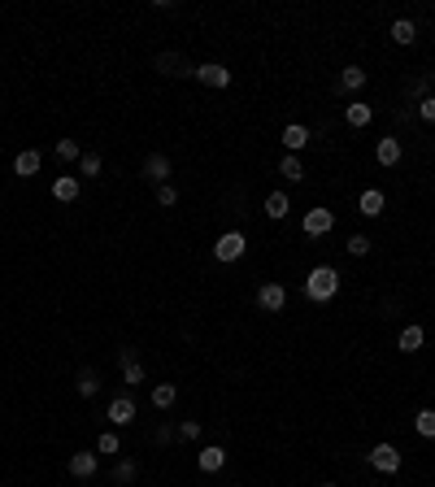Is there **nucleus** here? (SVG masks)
Segmentation results:
<instances>
[{
	"instance_id": "obj_23",
	"label": "nucleus",
	"mask_w": 435,
	"mask_h": 487,
	"mask_svg": "<svg viewBox=\"0 0 435 487\" xmlns=\"http://www.w3.org/2000/svg\"><path fill=\"white\" fill-rule=\"evenodd\" d=\"M174 396H179V387H174V383H157L153 387V404H157V409H170Z\"/></svg>"
},
{
	"instance_id": "obj_31",
	"label": "nucleus",
	"mask_w": 435,
	"mask_h": 487,
	"mask_svg": "<svg viewBox=\"0 0 435 487\" xmlns=\"http://www.w3.org/2000/svg\"><path fill=\"white\" fill-rule=\"evenodd\" d=\"M179 440H201V422H196V418L179 422Z\"/></svg>"
},
{
	"instance_id": "obj_17",
	"label": "nucleus",
	"mask_w": 435,
	"mask_h": 487,
	"mask_svg": "<svg viewBox=\"0 0 435 487\" xmlns=\"http://www.w3.org/2000/svg\"><path fill=\"white\" fill-rule=\"evenodd\" d=\"M375 157H379V166H388V170H392L396 161H400V139H392V135H388V139H379Z\"/></svg>"
},
{
	"instance_id": "obj_6",
	"label": "nucleus",
	"mask_w": 435,
	"mask_h": 487,
	"mask_svg": "<svg viewBox=\"0 0 435 487\" xmlns=\"http://www.w3.org/2000/svg\"><path fill=\"white\" fill-rule=\"evenodd\" d=\"M196 78H201L205 87H227L231 83V70L218 66V61H205V66H196Z\"/></svg>"
},
{
	"instance_id": "obj_28",
	"label": "nucleus",
	"mask_w": 435,
	"mask_h": 487,
	"mask_svg": "<svg viewBox=\"0 0 435 487\" xmlns=\"http://www.w3.org/2000/svg\"><path fill=\"white\" fill-rule=\"evenodd\" d=\"M122 379H126V383H131V387H139L144 379H148V370H144L139 361H131V366H122Z\"/></svg>"
},
{
	"instance_id": "obj_13",
	"label": "nucleus",
	"mask_w": 435,
	"mask_h": 487,
	"mask_svg": "<svg viewBox=\"0 0 435 487\" xmlns=\"http://www.w3.org/2000/svg\"><path fill=\"white\" fill-rule=\"evenodd\" d=\"M305 144H309V131H305L300 122H287V126H283V148H287V153H300Z\"/></svg>"
},
{
	"instance_id": "obj_11",
	"label": "nucleus",
	"mask_w": 435,
	"mask_h": 487,
	"mask_svg": "<svg viewBox=\"0 0 435 487\" xmlns=\"http://www.w3.org/2000/svg\"><path fill=\"white\" fill-rule=\"evenodd\" d=\"M357 209H361V214H366V218H379V214H383V209H388V196H383V191H379V187H370V191H361V200H357Z\"/></svg>"
},
{
	"instance_id": "obj_19",
	"label": "nucleus",
	"mask_w": 435,
	"mask_h": 487,
	"mask_svg": "<svg viewBox=\"0 0 435 487\" xmlns=\"http://www.w3.org/2000/svg\"><path fill=\"white\" fill-rule=\"evenodd\" d=\"M392 40H396L400 48H409V44L418 40V26H413L409 18H396V22H392Z\"/></svg>"
},
{
	"instance_id": "obj_33",
	"label": "nucleus",
	"mask_w": 435,
	"mask_h": 487,
	"mask_svg": "<svg viewBox=\"0 0 435 487\" xmlns=\"http://www.w3.org/2000/svg\"><path fill=\"white\" fill-rule=\"evenodd\" d=\"M174 200H179V191H174L170 183H161V187H157V205H166V209H170Z\"/></svg>"
},
{
	"instance_id": "obj_9",
	"label": "nucleus",
	"mask_w": 435,
	"mask_h": 487,
	"mask_svg": "<svg viewBox=\"0 0 435 487\" xmlns=\"http://www.w3.org/2000/svg\"><path fill=\"white\" fill-rule=\"evenodd\" d=\"M144 178H148V183H166V178H170V157H161V153H153L148 161H144Z\"/></svg>"
},
{
	"instance_id": "obj_20",
	"label": "nucleus",
	"mask_w": 435,
	"mask_h": 487,
	"mask_svg": "<svg viewBox=\"0 0 435 487\" xmlns=\"http://www.w3.org/2000/svg\"><path fill=\"white\" fill-rule=\"evenodd\" d=\"M279 174L287 178V183H300V178H305V166H300V157H296V153H287V157L279 161Z\"/></svg>"
},
{
	"instance_id": "obj_25",
	"label": "nucleus",
	"mask_w": 435,
	"mask_h": 487,
	"mask_svg": "<svg viewBox=\"0 0 435 487\" xmlns=\"http://www.w3.org/2000/svg\"><path fill=\"white\" fill-rule=\"evenodd\" d=\"M114 483H118V487H131V483H135V461H118V465H114Z\"/></svg>"
},
{
	"instance_id": "obj_15",
	"label": "nucleus",
	"mask_w": 435,
	"mask_h": 487,
	"mask_svg": "<svg viewBox=\"0 0 435 487\" xmlns=\"http://www.w3.org/2000/svg\"><path fill=\"white\" fill-rule=\"evenodd\" d=\"M287 209H292V200H287V191H270V196H266V218L283 222V218H287Z\"/></svg>"
},
{
	"instance_id": "obj_32",
	"label": "nucleus",
	"mask_w": 435,
	"mask_h": 487,
	"mask_svg": "<svg viewBox=\"0 0 435 487\" xmlns=\"http://www.w3.org/2000/svg\"><path fill=\"white\" fill-rule=\"evenodd\" d=\"M418 118H423V122H435V96H423V101H418Z\"/></svg>"
},
{
	"instance_id": "obj_3",
	"label": "nucleus",
	"mask_w": 435,
	"mask_h": 487,
	"mask_svg": "<svg viewBox=\"0 0 435 487\" xmlns=\"http://www.w3.org/2000/svg\"><path fill=\"white\" fill-rule=\"evenodd\" d=\"M244 248H248V239L239 235V231H227V235H218L214 257H218V262H239V257H244Z\"/></svg>"
},
{
	"instance_id": "obj_12",
	"label": "nucleus",
	"mask_w": 435,
	"mask_h": 487,
	"mask_svg": "<svg viewBox=\"0 0 435 487\" xmlns=\"http://www.w3.org/2000/svg\"><path fill=\"white\" fill-rule=\"evenodd\" d=\"M96 465H101V457H96V452H74V457H70V475H74V479H92Z\"/></svg>"
},
{
	"instance_id": "obj_27",
	"label": "nucleus",
	"mask_w": 435,
	"mask_h": 487,
	"mask_svg": "<svg viewBox=\"0 0 435 487\" xmlns=\"http://www.w3.org/2000/svg\"><path fill=\"white\" fill-rule=\"evenodd\" d=\"M78 139H57V161H78Z\"/></svg>"
},
{
	"instance_id": "obj_5",
	"label": "nucleus",
	"mask_w": 435,
	"mask_h": 487,
	"mask_svg": "<svg viewBox=\"0 0 435 487\" xmlns=\"http://www.w3.org/2000/svg\"><path fill=\"white\" fill-rule=\"evenodd\" d=\"M257 305H262L266 314H283V309H287V291H283L279 283H266L262 291H257Z\"/></svg>"
},
{
	"instance_id": "obj_10",
	"label": "nucleus",
	"mask_w": 435,
	"mask_h": 487,
	"mask_svg": "<svg viewBox=\"0 0 435 487\" xmlns=\"http://www.w3.org/2000/svg\"><path fill=\"white\" fill-rule=\"evenodd\" d=\"M196 465L205 470V475H218L222 465H227V448H218V444H209V448H201V457H196Z\"/></svg>"
},
{
	"instance_id": "obj_22",
	"label": "nucleus",
	"mask_w": 435,
	"mask_h": 487,
	"mask_svg": "<svg viewBox=\"0 0 435 487\" xmlns=\"http://www.w3.org/2000/svg\"><path fill=\"white\" fill-rule=\"evenodd\" d=\"M361 87H366V70L361 66H348L340 74V92H361Z\"/></svg>"
},
{
	"instance_id": "obj_4",
	"label": "nucleus",
	"mask_w": 435,
	"mask_h": 487,
	"mask_svg": "<svg viewBox=\"0 0 435 487\" xmlns=\"http://www.w3.org/2000/svg\"><path fill=\"white\" fill-rule=\"evenodd\" d=\"M305 235H331V226H335V214H331V209H309V214H305Z\"/></svg>"
},
{
	"instance_id": "obj_1",
	"label": "nucleus",
	"mask_w": 435,
	"mask_h": 487,
	"mask_svg": "<svg viewBox=\"0 0 435 487\" xmlns=\"http://www.w3.org/2000/svg\"><path fill=\"white\" fill-rule=\"evenodd\" d=\"M335 291H340V270L335 266H314L309 274H305V296L309 300L327 305V300H335Z\"/></svg>"
},
{
	"instance_id": "obj_24",
	"label": "nucleus",
	"mask_w": 435,
	"mask_h": 487,
	"mask_svg": "<svg viewBox=\"0 0 435 487\" xmlns=\"http://www.w3.org/2000/svg\"><path fill=\"white\" fill-rule=\"evenodd\" d=\"M413 431L423 435V440H435V409H423L413 418Z\"/></svg>"
},
{
	"instance_id": "obj_30",
	"label": "nucleus",
	"mask_w": 435,
	"mask_h": 487,
	"mask_svg": "<svg viewBox=\"0 0 435 487\" xmlns=\"http://www.w3.org/2000/svg\"><path fill=\"white\" fill-rule=\"evenodd\" d=\"M344 248H348V257H366V253H370V239H366V235H348Z\"/></svg>"
},
{
	"instance_id": "obj_26",
	"label": "nucleus",
	"mask_w": 435,
	"mask_h": 487,
	"mask_svg": "<svg viewBox=\"0 0 435 487\" xmlns=\"http://www.w3.org/2000/svg\"><path fill=\"white\" fill-rule=\"evenodd\" d=\"M78 170H83V178H96L101 174V153H83L78 157Z\"/></svg>"
},
{
	"instance_id": "obj_21",
	"label": "nucleus",
	"mask_w": 435,
	"mask_h": 487,
	"mask_svg": "<svg viewBox=\"0 0 435 487\" xmlns=\"http://www.w3.org/2000/svg\"><path fill=\"white\" fill-rule=\"evenodd\" d=\"M96 392H101V375L92 366H83L78 370V396H96Z\"/></svg>"
},
{
	"instance_id": "obj_14",
	"label": "nucleus",
	"mask_w": 435,
	"mask_h": 487,
	"mask_svg": "<svg viewBox=\"0 0 435 487\" xmlns=\"http://www.w3.org/2000/svg\"><path fill=\"white\" fill-rule=\"evenodd\" d=\"M53 196L61 200V205H70V200H78V178L74 174H61L57 183H53Z\"/></svg>"
},
{
	"instance_id": "obj_7",
	"label": "nucleus",
	"mask_w": 435,
	"mask_h": 487,
	"mask_svg": "<svg viewBox=\"0 0 435 487\" xmlns=\"http://www.w3.org/2000/svg\"><path fill=\"white\" fill-rule=\"evenodd\" d=\"M114 427H126V422H135V400L131 396H114L109 400V413H105Z\"/></svg>"
},
{
	"instance_id": "obj_29",
	"label": "nucleus",
	"mask_w": 435,
	"mask_h": 487,
	"mask_svg": "<svg viewBox=\"0 0 435 487\" xmlns=\"http://www.w3.org/2000/svg\"><path fill=\"white\" fill-rule=\"evenodd\" d=\"M96 452H109V457H114V452H122V444H118V435L114 431H105L101 440H96Z\"/></svg>"
},
{
	"instance_id": "obj_18",
	"label": "nucleus",
	"mask_w": 435,
	"mask_h": 487,
	"mask_svg": "<svg viewBox=\"0 0 435 487\" xmlns=\"http://www.w3.org/2000/svg\"><path fill=\"white\" fill-rule=\"evenodd\" d=\"M396 344H400V352H418V348L427 344V331H423V327H405Z\"/></svg>"
},
{
	"instance_id": "obj_2",
	"label": "nucleus",
	"mask_w": 435,
	"mask_h": 487,
	"mask_svg": "<svg viewBox=\"0 0 435 487\" xmlns=\"http://www.w3.org/2000/svg\"><path fill=\"white\" fill-rule=\"evenodd\" d=\"M366 461L375 465L379 475H396V470H400V448L396 444H375V448L366 452Z\"/></svg>"
},
{
	"instance_id": "obj_34",
	"label": "nucleus",
	"mask_w": 435,
	"mask_h": 487,
	"mask_svg": "<svg viewBox=\"0 0 435 487\" xmlns=\"http://www.w3.org/2000/svg\"><path fill=\"white\" fill-rule=\"evenodd\" d=\"M322 487H335V483H322Z\"/></svg>"
},
{
	"instance_id": "obj_16",
	"label": "nucleus",
	"mask_w": 435,
	"mask_h": 487,
	"mask_svg": "<svg viewBox=\"0 0 435 487\" xmlns=\"http://www.w3.org/2000/svg\"><path fill=\"white\" fill-rule=\"evenodd\" d=\"M370 118H375V109L361 105V101H352V105L344 109V122H348V126H357V131H361V126H370Z\"/></svg>"
},
{
	"instance_id": "obj_8",
	"label": "nucleus",
	"mask_w": 435,
	"mask_h": 487,
	"mask_svg": "<svg viewBox=\"0 0 435 487\" xmlns=\"http://www.w3.org/2000/svg\"><path fill=\"white\" fill-rule=\"evenodd\" d=\"M40 166H44V157H40L35 148H22L18 157H13V174H18V178H31V174H40Z\"/></svg>"
}]
</instances>
